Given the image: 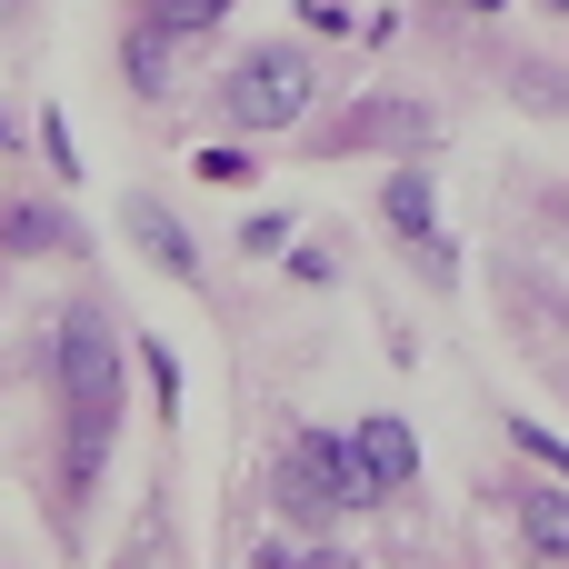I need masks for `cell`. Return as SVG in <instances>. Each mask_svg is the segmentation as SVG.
Listing matches in <instances>:
<instances>
[{
    "label": "cell",
    "mask_w": 569,
    "mask_h": 569,
    "mask_svg": "<svg viewBox=\"0 0 569 569\" xmlns=\"http://www.w3.org/2000/svg\"><path fill=\"white\" fill-rule=\"evenodd\" d=\"M50 370H60V400H70V440H110V410H120V340H110L100 310H70V320H60Z\"/></svg>",
    "instance_id": "1"
},
{
    "label": "cell",
    "mask_w": 569,
    "mask_h": 569,
    "mask_svg": "<svg viewBox=\"0 0 569 569\" xmlns=\"http://www.w3.org/2000/svg\"><path fill=\"white\" fill-rule=\"evenodd\" d=\"M280 500H290L300 520H330V510H360V500H390V490L370 480L360 440H330V430H300V440L280 450Z\"/></svg>",
    "instance_id": "2"
},
{
    "label": "cell",
    "mask_w": 569,
    "mask_h": 569,
    "mask_svg": "<svg viewBox=\"0 0 569 569\" xmlns=\"http://www.w3.org/2000/svg\"><path fill=\"white\" fill-rule=\"evenodd\" d=\"M220 110H230L240 130H290V120L310 110V50H250V60L230 70Z\"/></svg>",
    "instance_id": "3"
},
{
    "label": "cell",
    "mask_w": 569,
    "mask_h": 569,
    "mask_svg": "<svg viewBox=\"0 0 569 569\" xmlns=\"http://www.w3.org/2000/svg\"><path fill=\"white\" fill-rule=\"evenodd\" d=\"M120 230H130V240L150 250V270H170V280H190V270H200L190 230H180V220H170V210H160L150 190H140V200H120Z\"/></svg>",
    "instance_id": "4"
},
{
    "label": "cell",
    "mask_w": 569,
    "mask_h": 569,
    "mask_svg": "<svg viewBox=\"0 0 569 569\" xmlns=\"http://www.w3.org/2000/svg\"><path fill=\"white\" fill-rule=\"evenodd\" d=\"M350 440H360V460H370V480H380V490H410V480H420V440H410L390 410H380V420H360Z\"/></svg>",
    "instance_id": "5"
},
{
    "label": "cell",
    "mask_w": 569,
    "mask_h": 569,
    "mask_svg": "<svg viewBox=\"0 0 569 569\" xmlns=\"http://www.w3.org/2000/svg\"><path fill=\"white\" fill-rule=\"evenodd\" d=\"M380 210H390V230H400V240H430V230H440V200H430V170H390Z\"/></svg>",
    "instance_id": "6"
},
{
    "label": "cell",
    "mask_w": 569,
    "mask_h": 569,
    "mask_svg": "<svg viewBox=\"0 0 569 569\" xmlns=\"http://www.w3.org/2000/svg\"><path fill=\"white\" fill-rule=\"evenodd\" d=\"M520 540L540 560H569V490H520Z\"/></svg>",
    "instance_id": "7"
},
{
    "label": "cell",
    "mask_w": 569,
    "mask_h": 569,
    "mask_svg": "<svg viewBox=\"0 0 569 569\" xmlns=\"http://www.w3.org/2000/svg\"><path fill=\"white\" fill-rule=\"evenodd\" d=\"M170 40H180V30H160V20H140V30L120 40V70H130V90H170Z\"/></svg>",
    "instance_id": "8"
},
{
    "label": "cell",
    "mask_w": 569,
    "mask_h": 569,
    "mask_svg": "<svg viewBox=\"0 0 569 569\" xmlns=\"http://www.w3.org/2000/svg\"><path fill=\"white\" fill-rule=\"evenodd\" d=\"M0 250H80V230H70L60 210H30V200H20V210L0 220Z\"/></svg>",
    "instance_id": "9"
},
{
    "label": "cell",
    "mask_w": 569,
    "mask_h": 569,
    "mask_svg": "<svg viewBox=\"0 0 569 569\" xmlns=\"http://www.w3.org/2000/svg\"><path fill=\"white\" fill-rule=\"evenodd\" d=\"M420 130H430V110H350L330 140L350 150V140H420Z\"/></svg>",
    "instance_id": "10"
},
{
    "label": "cell",
    "mask_w": 569,
    "mask_h": 569,
    "mask_svg": "<svg viewBox=\"0 0 569 569\" xmlns=\"http://www.w3.org/2000/svg\"><path fill=\"white\" fill-rule=\"evenodd\" d=\"M220 10H230V0H140V20H160V30H180V40H190V30H210Z\"/></svg>",
    "instance_id": "11"
},
{
    "label": "cell",
    "mask_w": 569,
    "mask_h": 569,
    "mask_svg": "<svg viewBox=\"0 0 569 569\" xmlns=\"http://www.w3.org/2000/svg\"><path fill=\"white\" fill-rule=\"evenodd\" d=\"M510 440H520L530 460H550V470L569 480V440H560V430H540V420H510Z\"/></svg>",
    "instance_id": "12"
},
{
    "label": "cell",
    "mask_w": 569,
    "mask_h": 569,
    "mask_svg": "<svg viewBox=\"0 0 569 569\" xmlns=\"http://www.w3.org/2000/svg\"><path fill=\"white\" fill-rule=\"evenodd\" d=\"M200 180H220V190H240V180H250V160H240V150H200Z\"/></svg>",
    "instance_id": "13"
},
{
    "label": "cell",
    "mask_w": 569,
    "mask_h": 569,
    "mask_svg": "<svg viewBox=\"0 0 569 569\" xmlns=\"http://www.w3.org/2000/svg\"><path fill=\"white\" fill-rule=\"evenodd\" d=\"M280 240H290V220H280V210H270V220H250V230H240V250H260V260H270V250H280Z\"/></svg>",
    "instance_id": "14"
},
{
    "label": "cell",
    "mask_w": 569,
    "mask_h": 569,
    "mask_svg": "<svg viewBox=\"0 0 569 569\" xmlns=\"http://www.w3.org/2000/svg\"><path fill=\"white\" fill-rule=\"evenodd\" d=\"M150 390H160V410H180V360L170 350H150Z\"/></svg>",
    "instance_id": "15"
},
{
    "label": "cell",
    "mask_w": 569,
    "mask_h": 569,
    "mask_svg": "<svg viewBox=\"0 0 569 569\" xmlns=\"http://www.w3.org/2000/svg\"><path fill=\"white\" fill-rule=\"evenodd\" d=\"M460 10H500V0H460Z\"/></svg>",
    "instance_id": "16"
},
{
    "label": "cell",
    "mask_w": 569,
    "mask_h": 569,
    "mask_svg": "<svg viewBox=\"0 0 569 569\" xmlns=\"http://www.w3.org/2000/svg\"><path fill=\"white\" fill-rule=\"evenodd\" d=\"M540 10H569V0H540Z\"/></svg>",
    "instance_id": "17"
},
{
    "label": "cell",
    "mask_w": 569,
    "mask_h": 569,
    "mask_svg": "<svg viewBox=\"0 0 569 569\" xmlns=\"http://www.w3.org/2000/svg\"><path fill=\"white\" fill-rule=\"evenodd\" d=\"M0 10H10V0H0Z\"/></svg>",
    "instance_id": "18"
}]
</instances>
